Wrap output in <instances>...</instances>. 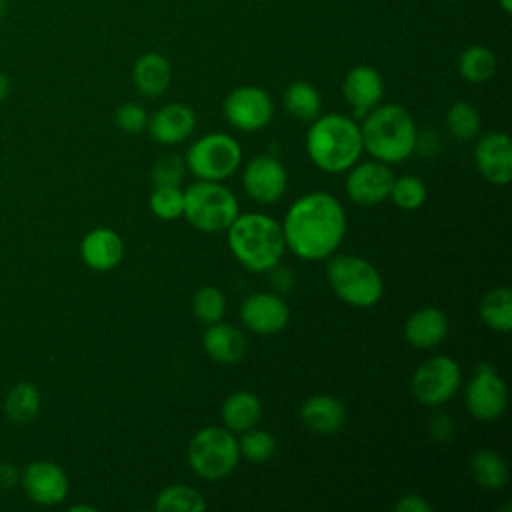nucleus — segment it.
I'll return each instance as SVG.
<instances>
[{
	"label": "nucleus",
	"mask_w": 512,
	"mask_h": 512,
	"mask_svg": "<svg viewBox=\"0 0 512 512\" xmlns=\"http://www.w3.org/2000/svg\"><path fill=\"white\" fill-rule=\"evenodd\" d=\"M394 510H398V512H430V510H432V504L426 502L422 496L406 494V496H402V498L394 504Z\"/></svg>",
	"instance_id": "obj_39"
},
{
	"label": "nucleus",
	"mask_w": 512,
	"mask_h": 512,
	"mask_svg": "<svg viewBox=\"0 0 512 512\" xmlns=\"http://www.w3.org/2000/svg\"><path fill=\"white\" fill-rule=\"evenodd\" d=\"M20 482V470L10 462H0V488H14Z\"/></svg>",
	"instance_id": "obj_41"
},
{
	"label": "nucleus",
	"mask_w": 512,
	"mask_h": 512,
	"mask_svg": "<svg viewBox=\"0 0 512 512\" xmlns=\"http://www.w3.org/2000/svg\"><path fill=\"white\" fill-rule=\"evenodd\" d=\"M302 424L318 436L336 434L346 422L344 404L330 394H314L300 406Z\"/></svg>",
	"instance_id": "obj_20"
},
{
	"label": "nucleus",
	"mask_w": 512,
	"mask_h": 512,
	"mask_svg": "<svg viewBox=\"0 0 512 512\" xmlns=\"http://www.w3.org/2000/svg\"><path fill=\"white\" fill-rule=\"evenodd\" d=\"M282 226L286 248L308 262L326 260L336 252L346 234L342 204L324 190L300 196L286 212Z\"/></svg>",
	"instance_id": "obj_1"
},
{
	"label": "nucleus",
	"mask_w": 512,
	"mask_h": 512,
	"mask_svg": "<svg viewBox=\"0 0 512 512\" xmlns=\"http://www.w3.org/2000/svg\"><path fill=\"white\" fill-rule=\"evenodd\" d=\"M238 450L246 460L260 464V462H266L268 458H272V454L276 452V440L270 432L258 430L254 426V428L242 432V438L238 440Z\"/></svg>",
	"instance_id": "obj_35"
},
{
	"label": "nucleus",
	"mask_w": 512,
	"mask_h": 512,
	"mask_svg": "<svg viewBox=\"0 0 512 512\" xmlns=\"http://www.w3.org/2000/svg\"><path fill=\"white\" fill-rule=\"evenodd\" d=\"M306 152L316 168L346 172L364 152L360 126L344 114L316 116L306 132Z\"/></svg>",
	"instance_id": "obj_4"
},
{
	"label": "nucleus",
	"mask_w": 512,
	"mask_h": 512,
	"mask_svg": "<svg viewBox=\"0 0 512 512\" xmlns=\"http://www.w3.org/2000/svg\"><path fill=\"white\" fill-rule=\"evenodd\" d=\"M6 10H8V2H6V0H0V18L6 14Z\"/></svg>",
	"instance_id": "obj_45"
},
{
	"label": "nucleus",
	"mask_w": 512,
	"mask_h": 512,
	"mask_svg": "<svg viewBox=\"0 0 512 512\" xmlns=\"http://www.w3.org/2000/svg\"><path fill=\"white\" fill-rule=\"evenodd\" d=\"M474 164L480 176L496 186L512 180V144L504 132H486L474 146Z\"/></svg>",
	"instance_id": "obj_16"
},
{
	"label": "nucleus",
	"mask_w": 512,
	"mask_h": 512,
	"mask_svg": "<svg viewBox=\"0 0 512 512\" xmlns=\"http://www.w3.org/2000/svg\"><path fill=\"white\" fill-rule=\"evenodd\" d=\"M40 390L30 382H16L4 398V414L16 424L32 422L40 412Z\"/></svg>",
	"instance_id": "obj_27"
},
{
	"label": "nucleus",
	"mask_w": 512,
	"mask_h": 512,
	"mask_svg": "<svg viewBox=\"0 0 512 512\" xmlns=\"http://www.w3.org/2000/svg\"><path fill=\"white\" fill-rule=\"evenodd\" d=\"M226 234L232 256L252 272H268L280 264L286 250L282 226L268 214H238Z\"/></svg>",
	"instance_id": "obj_3"
},
{
	"label": "nucleus",
	"mask_w": 512,
	"mask_h": 512,
	"mask_svg": "<svg viewBox=\"0 0 512 512\" xmlns=\"http://www.w3.org/2000/svg\"><path fill=\"white\" fill-rule=\"evenodd\" d=\"M124 240L112 228H94L80 240V258L94 272H108L120 264Z\"/></svg>",
	"instance_id": "obj_18"
},
{
	"label": "nucleus",
	"mask_w": 512,
	"mask_h": 512,
	"mask_svg": "<svg viewBox=\"0 0 512 512\" xmlns=\"http://www.w3.org/2000/svg\"><path fill=\"white\" fill-rule=\"evenodd\" d=\"M346 194L358 206H374L388 198L394 174L380 160L356 162L346 170Z\"/></svg>",
	"instance_id": "obj_12"
},
{
	"label": "nucleus",
	"mask_w": 512,
	"mask_h": 512,
	"mask_svg": "<svg viewBox=\"0 0 512 512\" xmlns=\"http://www.w3.org/2000/svg\"><path fill=\"white\" fill-rule=\"evenodd\" d=\"M446 126L450 134L458 140H470L480 130V114L478 108L466 100H458L448 108Z\"/></svg>",
	"instance_id": "obj_31"
},
{
	"label": "nucleus",
	"mask_w": 512,
	"mask_h": 512,
	"mask_svg": "<svg viewBox=\"0 0 512 512\" xmlns=\"http://www.w3.org/2000/svg\"><path fill=\"white\" fill-rule=\"evenodd\" d=\"M428 432L434 440L438 442H446L452 438L454 434V422L448 414H436L428 420Z\"/></svg>",
	"instance_id": "obj_38"
},
{
	"label": "nucleus",
	"mask_w": 512,
	"mask_h": 512,
	"mask_svg": "<svg viewBox=\"0 0 512 512\" xmlns=\"http://www.w3.org/2000/svg\"><path fill=\"white\" fill-rule=\"evenodd\" d=\"M496 2H498V6H500L506 14L512 12V0H496Z\"/></svg>",
	"instance_id": "obj_44"
},
{
	"label": "nucleus",
	"mask_w": 512,
	"mask_h": 512,
	"mask_svg": "<svg viewBox=\"0 0 512 512\" xmlns=\"http://www.w3.org/2000/svg\"><path fill=\"white\" fill-rule=\"evenodd\" d=\"M388 198L400 210L412 212V210H416V208H420L424 204V200H426V186H424V182L420 178H416L412 174H406V176H400V178L392 180Z\"/></svg>",
	"instance_id": "obj_33"
},
{
	"label": "nucleus",
	"mask_w": 512,
	"mask_h": 512,
	"mask_svg": "<svg viewBox=\"0 0 512 512\" xmlns=\"http://www.w3.org/2000/svg\"><path fill=\"white\" fill-rule=\"evenodd\" d=\"M184 162L176 154H168L160 158L152 168L154 186H178L184 178Z\"/></svg>",
	"instance_id": "obj_36"
},
{
	"label": "nucleus",
	"mask_w": 512,
	"mask_h": 512,
	"mask_svg": "<svg viewBox=\"0 0 512 512\" xmlns=\"http://www.w3.org/2000/svg\"><path fill=\"white\" fill-rule=\"evenodd\" d=\"M26 496L38 506H56L66 500L70 482L64 468L52 460H34L20 472Z\"/></svg>",
	"instance_id": "obj_13"
},
{
	"label": "nucleus",
	"mask_w": 512,
	"mask_h": 512,
	"mask_svg": "<svg viewBox=\"0 0 512 512\" xmlns=\"http://www.w3.org/2000/svg\"><path fill=\"white\" fill-rule=\"evenodd\" d=\"M268 274H270V282H272V286L276 290L286 292V290L292 288V272H290V268H278V264H276L274 268L268 270Z\"/></svg>",
	"instance_id": "obj_40"
},
{
	"label": "nucleus",
	"mask_w": 512,
	"mask_h": 512,
	"mask_svg": "<svg viewBox=\"0 0 512 512\" xmlns=\"http://www.w3.org/2000/svg\"><path fill=\"white\" fill-rule=\"evenodd\" d=\"M462 372L456 360L438 354L424 360L412 374L410 390L414 398L428 408L446 404L460 388Z\"/></svg>",
	"instance_id": "obj_9"
},
{
	"label": "nucleus",
	"mask_w": 512,
	"mask_h": 512,
	"mask_svg": "<svg viewBox=\"0 0 512 512\" xmlns=\"http://www.w3.org/2000/svg\"><path fill=\"white\" fill-rule=\"evenodd\" d=\"M342 94L354 114L364 118L374 106L380 104L384 96V80L376 68L368 64H358L346 72L342 82Z\"/></svg>",
	"instance_id": "obj_17"
},
{
	"label": "nucleus",
	"mask_w": 512,
	"mask_h": 512,
	"mask_svg": "<svg viewBox=\"0 0 512 512\" xmlns=\"http://www.w3.org/2000/svg\"><path fill=\"white\" fill-rule=\"evenodd\" d=\"M148 132L160 144H180L196 128V114L190 106L172 102L158 108L148 118Z\"/></svg>",
	"instance_id": "obj_19"
},
{
	"label": "nucleus",
	"mask_w": 512,
	"mask_h": 512,
	"mask_svg": "<svg viewBox=\"0 0 512 512\" xmlns=\"http://www.w3.org/2000/svg\"><path fill=\"white\" fill-rule=\"evenodd\" d=\"M222 110L234 128L242 132H256L270 124L274 116V102L264 88L248 84L234 88L224 98Z\"/></svg>",
	"instance_id": "obj_11"
},
{
	"label": "nucleus",
	"mask_w": 512,
	"mask_h": 512,
	"mask_svg": "<svg viewBox=\"0 0 512 512\" xmlns=\"http://www.w3.org/2000/svg\"><path fill=\"white\" fill-rule=\"evenodd\" d=\"M362 148L384 164L406 160L418 142V130L412 114L400 104L374 106L360 124Z\"/></svg>",
	"instance_id": "obj_2"
},
{
	"label": "nucleus",
	"mask_w": 512,
	"mask_h": 512,
	"mask_svg": "<svg viewBox=\"0 0 512 512\" xmlns=\"http://www.w3.org/2000/svg\"><path fill=\"white\" fill-rule=\"evenodd\" d=\"M132 78L138 92L154 98L168 88L172 78V68L168 58L162 56L160 52H146L136 60Z\"/></svg>",
	"instance_id": "obj_24"
},
{
	"label": "nucleus",
	"mask_w": 512,
	"mask_h": 512,
	"mask_svg": "<svg viewBox=\"0 0 512 512\" xmlns=\"http://www.w3.org/2000/svg\"><path fill=\"white\" fill-rule=\"evenodd\" d=\"M326 278L332 292L352 308H372L384 296L380 272L362 256H328Z\"/></svg>",
	"instance_id": "obj_5"
},
{
	"label": "nucleus",
	"mask_w": 512,
	"mask_h": 512,
	"mask_svg": "<svg viewBox=\"0 0 512 512\" xmlns=\"http://www.w3.org/2000/svg\"><path fill=\"white\" fill-rule=\"evenodd\" d=\"M242 186L252 200L272 204L284 196L288 188V172L278 158L260 154L244 166Z\"/></svg>",
	"instance_id": "obj_14"
},
{
	"label": "nucleus",
	"mask_w": 512,
	"mask_h": 512,
	"mask_svg": "<svg viewBox=\"0 0 512 512\" xmlns=\"http://www.w3.org/2000/svg\"><path fill=\"white\" fill-rule=\"evenodd\" d=\"M242 162V148L230 134L210 132L186 150V168L198 180L222 182L230 178Z\"/></svg>",
	"instance_id": "obj_8"
},
{
	"label": "nucleus",
	"mask_w": 512,
	"mask_h": 512,
	"mask_svg": "<svg viewBox=\"0 0 512 512\" xmlns=\"http://www.w3.org/2000/svg\"><path fill=\"white\" fill-rule=\"evenodd\" d=\"M150 210L160 220H176L184 212V190L178 186H154Z\"/></svg>",
	"instance_id": "obj_34"
},
{
	"label": "nucleus",
	"mask_w": 512,
	"mask_h": 512,
	"mask_svg": "<svg viewBox=\"0 0 512 512\" xmlns=\"http://www.w3.org/2000/svg\"><path fill=\"white\" fill-rule=\"evenodd\" d=\"M470 472L484 490H500L508 482V464L494 450H476L470 458Z\"/></svg>",
	"instance_id": "obj_25"
},
{
	"label": "nucleus",
	"mask_w": 512,
	"mask_h": 512,
	"mask_svg": "<svg viewBox=\"0 0 512 512\" xmlns=\"http://www.w3.org/2000/svg\"><path fill=\"white\" fill-rule=\"evenodd\" d=\"M242 324L260 336H270L286 328L290 308L276 292H254L240 304Z\"/></svg>",
	"instance_id": "obj_15"
},
{
	"label": "nucleus",
	"mask_w": 512,
	"mask_h": 512,
	"mask_svg": "<svg viewBox=\"0 0 512 512\" xmlns=\"http://www.w3.org/2000/svg\"><path fill=\"white\" fill-rule=\"evenodd\" d=\"M238 214L234 192L220 182L196 180L184 190L182 216L200 232H224Z\"/></svg>",
	"instance_id": "obj_6"
},
{
	"label": "nucleus",
	"mask_w": 512,
	"mask_h": 512,
	"mask_svg": "<svg viewBox=\"0 0 512 512\" xmlns=\"http://www.w3.org/2000/svg\"><path fill=\"white\" fill-rule=\"evenodd\" d=\"M186 458L196 476L212 482L222 480L240 460L238 440L224 426L200 428L188 442Z\"/></svg>",
	"instance_id": "obj_7"
},
{
	"label": "nucleus",
	"mask_w": 512,
	"mask_h": 512,
	"mask_svg": "<svg viewBox=\"0 0 512 512\" xmlns=\"http://www.w3.org/2000/svg\"><path fill=\"white\" fill-rule=\"evenodd\" d=\"M202 346L212 360L220 364H234L242 360L246 352V338L236 326L220 320L208 324L202 334Z\"/></svg>",
	"instance_id": "obj_22"
},
{
	"label": "nucleus",
	"mask_w": 512,
	"mask_h": 512,
	"mask_svg": "<svg viewBox=\"0 0 512 512\" xmlns=\"http://www.w3.org/2000/svg\"><path fill=\"white\" fill-rule=\"evenodd\" d=\"M114 120H116V126L122 130V132H128V134H138L146 128L148 124V114L144 110V106H140L138 102H124L116 108L114 112Z\"/></svg>",
	"instance_id": "obj_37"
},
{
	"label": "nucleus",
	"mask_w": 512,
	"mask_h": 512,
	"mask_svg": "<svg viewBox=\"0 0 512 512\" xmlns=\"http://www.w3.org/2000/svg\"><path fill=\"white\" fill-rule=\"evenodd\" d=\"M154 510H158V512H202V510H206V500L192 486L170 484L156 494Z\"/></svg>",
	"instance_id": "obj_30"
},
{
	"label": "nucleus",
	"mask_w": 512,
	"mask_h": 512,
	"mask_svg": "<svg viewBox=\"0 0 512 512\" xmlns=\"http://www.w3.org/2000/svg\"><path fill=\"white\" fill-rule=\"evenodd\" d=\"M284 106L298 120H314L320 116L322 98L320 92L306 80H296L284 90Z\"/></svg>",
	"instance_id": "obj_29"
},
{
	"label": "nucleus",
	"mask_w": 512,
	"mask_h": 512,
	"mask_svg": "<svg viewBox=\"0 0 512 512\" xmlns=\"http://www.w3.org/2000/svg\"><path fill=\"white\" fill-rule=\"evenodd\" d=\"M80 510H86V512H94L96 508L90 506V504H76V506H70V512H80Z\"/></svg>",
	"instance_id": "obj_43"
},
{
	"label": "nucleus",
	"mask_w": 512,
	"mask_h": 512,
	"mask_svg": "<svg viewBox=\"0 0 512 512\" xmlns=\"http://www.w3.org/2000/svg\"><path fill=\"white\" fill-rule=\"evenodd\" d=\"M480 320L494 332L512 328V292L506 286L488 290L480 300Z\"/></svg>",
	"instance_id": "obj_26"
},
{
	"label": "nucleus",
	"mask_w": 512,
	"mask_h": 512,
	"mask_svg": "<svg viewBox=\"0 0 512 512\" xmlns=\"http://www.w3.org/2000/svg\"><path fill=\"white\" fill-rule=\"evenodd\" d=\"M448 334V318L434 306L412 312L404 322V338L410 346L426 350L438 346Z\"/></svg>",
	"instance_id": "obj_21"
},
{
	"label": "nucleus",
	"mask_w": 512,
	"mask_h": 512,
	"mask_svg": "<svg viewBox=\"0 0 512 512\" xmlns=\"http://www.w3.org/2000/svg\"><path fill=\"white\" fill-rule=\"evenodd\" d=\"M464 402L468 412L482 422H492L502 416L508 402L504 380L490 364H478L466 384Z\"/></svg>",
	"instance_id": "obj_10"
},
{
	"label": "nucleus",
	"mask_w": 512,
	"mask_h": 512,
	"mask_svg": "<svg viewBox=\"0 0 512 512\" xmlns=\"http://www.w3.org/2000/svg\"><path fill=\"white\" fill-rule=\"evenodd\" d=\"M192 312L202 324L220 322L226 312V296L216 286H200L192 296Z\"/></svg>",
	"instance_id": "obj_32"
},
{
	"label": "nucleus",
	"mask_w": 512,
	"mask_h": 512,
	"mask_svg": "<svg viewBox=\"0 0 512 512\" xmlns=\"http://www.w3.org/2000/svg\"><path fill=\"white\" fill-rule=\"evenodd\" d=\"M496 56L490 48L474 44L462 50L458 56V72L464 80L472 84H484L496 74Z\"/></svg>",
	"instance_id": "obj_28"
},
{
	"label": "nucleus",
	"mask_w": 512,
	"mask_h": 512,
	"mask_svg": "<svg viewBox=\"0 0 512 512\" xmlns=\"http://www.w3.org/2000/svg\"><path fill=\"white\" fill-rule=\"evenodd\" d=\"M220 416L224 428H228L234 434H240L258 424L262 416V404L256 394L248 390H236L222 402Z\"/></svg>",
	"instance_id": "obj_23"
},
{
	"label": "nucleus",
	"mask_w": 512,
	"mask_h": 512,
	"mask_svg": "<svg viewBox=\"0 0 512 512\" xmlns=\"http://www.w3.org/2000/svg\"><path fill=\"white\" fill-rule=\"evenodd\" d=\"M8 92H10V78L4 72H0V102L8 96Z\"/></svg>",
	"instance_id": "obj_42"
}]
</instances>
